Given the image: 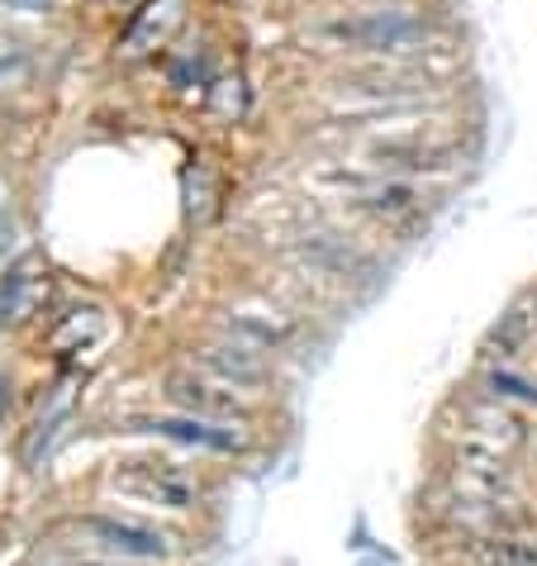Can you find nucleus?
I'll list each match as a JSON object with an SVG mask.
<instances>
[{
  "instance_id": "obj_12",
  "label": "nucleus",
  "mask_w": 537,
  "mask_h": 566,
  "mask_svg": "<svg viewBox=\"0 0 537 566\" xmlns=\"http://www.w3.org/2000/svg\"><path fill=\"white\" fill-rule=\"evenodd\" d=\"M62 566H124V562H109V557H96V553H82V557H62Z\"/></svg>"
},
{
  "instance_id": "obj_13",
  "label": "nucleus",
  "mask_w": 537,
  "mask_h": 566,
  "mask_svg": "<svg viewBox=\"0 0 537 566\" xmlns=\"http://www.w3.org/2000/svg\"><path fill=\"white\" fill-rule=\"evenodd\" d=\"M6 6H10V10H29V14H34V10H49V0H6Z\"/></svg>"
},
{
  "instance_id": "obj_1",
  "label": "nucleus",
  "mask_w": 537,
  "mask_h": 566,
  "mask_svg": "<svg viewBox=\"0 0 537 566\" xmlns=\"http://www.w3.org/2000/svg\"><path fill=\"white\" fill-rule=\"evenodd\" d=\"M67 528L76 533L82 553H96L124 566H167L186 557V543L171 528L152 524V518L115 514V510H82L67 518Z\"/></svg>"
},
{
  "instance_id": "obj_7",
  "label": "nucleus",
  "mask_w": 537,
  "mask_h": 566,
  "mask_svg": "<svg viewBox=\"0 0 537 566\" xmlns=\"http://www.w3.org/2000/svg\"><path fill=\"white\" fill-rule=\"evenodd\" d=\"M214 334H224L233 343H243V348H257V353L272 357L299 334V324H295V314H286L281 305L262 301V295H248V301H233L224 314H219Z\"/></svg>"
},
{
  "instance_id": "obj_9",
  "label": "nucleus",
  "mask_w": 537,
  "mask_h": 566,
  "mask_svg": "<svg viewBox=\"0 0 537 566\" xmlns=\"http://www.w3.org/2000/svg\"><path fill=\"white\" fill-rule=\"evenodd\" d=\"M471 562L476 566H537V547L514 538V533H495V538H466Z\"/></svg>"
},
{
  "instance_id": "obj_8",
  "label": "nucleus",
  "mask_w": 537,
  "mask_h": 566,
  "mask_svg": "<svg viewBox=\"0 0 537 566\" xmlns=\"http://www.w3.org/2000/svg\"><path fill=\"white\" fill-rule=\"evenodd\" d=\"M367 157L376 167H404V171H433L452 157L442 138H390V144H371Z\"/></svg>"
},
{
  "instance_id": "obj_4",
  "label": "nucleus",
  "mask_w": 537,
  "mask_h": 566,
  "mask_svg": "<svg viewBox=\"0 0 537 566\" xmlns=\"http://www.w3.org/2000/svg\"><path fill=\"white\" fill-rule=\"evenodd\" d=\"M162 396L177 415H196V419H210V423H233V429H248L252 433V419H257V405L239 390L210 381L191 367H171L162 376Z\"/></svg>"
},
{
  "instance_id": "obj_10",
  "label": "nucleus",
  "mask_w": 537,
  "mask_h": 566,
  "mask_svg": "<svg viewBox=\"0 0 537 566\" xmlns=\"http://www.w3.org/2000/svg\"><path fill=\"white\" fill-rule=\"evenodd\" d=\"M419 186H409V181H386V186H367L361 191L357 206L376 214V219H404V214H414L419 210Z\"/></svg>"
},
{
  "instance_id": "obj_2",
  "label": "nucleus",
  "mask_w": 537,
  "mask_h": 566,
  "mask_svg": "<svg viewBox=\"0 0 537 566\" xmlns=\"http://www.w3.org/2000/svg\"><path fill=\"white\" fill-rule=\"evenodd\" d=\"M109 491L134 500V505L162 510V514H200L204 510V481L171 458H134L109 471Z\"/></svg>"
},
{
  "instance_id": "obj_5",
  "label": "nucleus",
  "mask_w": 537,
  "mask_h": 566,
  "mask_svg": "<svg viewBox=\"0 0 537 566\" xmlns=\"http://www.w3.org/2000/svg\"><path fill=\"white\" fill-rule=\"evenodd\" d=\"M191 371L200 376H210V381L219 386H229V390H239V396H266L276 381V367H272V357L257 353V348H243V343H233L224 334H214V338H204L191 348Z\"/></svg>"
},
{
  "instance_id": "obj_11",
  "label": "nucleus",
  "mask_w": 537,
  "mask_h": 566,
  "mask_svg": "<svg viewBox=\"0 0 537 566\" xmlns=\"http://www.w3.org/2000/svg\"><path fill=\"white\" fill-rule=\"evenodd\" d=\"M39 281L24 272V266H14L10 281L0 286V319H20V314L29 310V295H34Z\"/></svg>"
},
{
  "instance_id": "obj_3",
  "label": "nucleus",
  "mask_w": 537,
  "mask_h": 566,
  "mask_svg": "<svg viewBox=\"0 0 537 566\" xmlns=\"http://www.w3.org/2000/svg\"><path fill=\"white\" fill-rule=\"evenodd\" d=\"M324 39H334L338 49L352 53H381V57H404V53H423L433 43V24L404 10H371V14H352V20H334L324 29Z\"/></svg>"
},
{
  "instance_id": "obj_14",
  "label": "nucleus",
  "mask_w": 537,
  "mask_h": 566,
  "mask_svg": "<svg viewBox=\"0 0 537 566\" xmlns=\"http://www.w3.org/2000/svg\"><path fill=\"white\" fill-rule=\"evenodd\" d=\"M0 210H6V186H0Z\"/></svg>"
},
{
  "instance_id": "obj_6",
  "label": "nucleus",
  "mask_w": 537,
  "mask_h": 566,
  "mask_svg": "<svg viewBox=\"0 0 537 566\" xmlns=\"http://www.w3.org/2000/svg\"><path fill=\"white\" fill-rule=\"evenodd\" d=\"M129 429L167 438V443H181V448H196V452H214V458H248V448H252L248 429L210 423V419H196V415H134Z\"/></svg>"
}]
</instances>
